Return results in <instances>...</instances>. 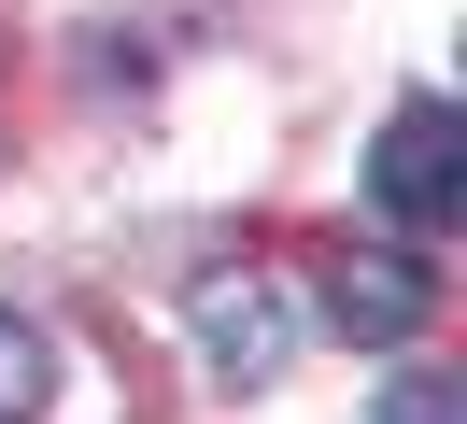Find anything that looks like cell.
I'll return each instance as SVG.
<instances>
[{
  "instance_id": "obj_5",
  "label": "cell",
  "mask_w": 467,
  "mask_h": 424,
  "mask_svg": "<svg viewBox=\"0 0 467 424\" xmlns=\"http://www.w3.org/2000/svg\"><path fill=\"white\" fill-rule=\"evenodd\" d=\"M382 424H467V410H453L439 367H397V382H382Z\"/></svg>"
},
{
  "instance_id": "obj_3",
  "label": "cell",
  "mask_w": 467,
  "mask_h": 424,
  "mask_svg": "<svg viewBox=\"0 0 467 424\" xmlns=\"http://www.w3.org/2000/svg\"><path fill=\"white\" fill-rule=\"evenodd\" d=\"M326 311H340V339H410L439 311V269L425 254H340V297Z\"/></svg>"
},
{
  "instance_id": "obj_4",
  "label": "cell",
  "mask_w": 467,
  "mask_h": 424,
  "mask_svg": "<svg viewBox=\"0 0 467 424\" xmlns=\"http://www.w3.org/2000/svg\"><path fill=\"white\" fill-rule=\"evenodd\" d=\"M43 396H57V339L29 311H0V424H43Z\"/></svg>"
},
{
  "instance_id": "obj_2",
  "label": "cell",
  "mask_w": 467,
  "mask_h": 424,
  "mask_svg": "<svg viewBox=\"0 0 467 424\" xmlns=\"http://www.w3.org/2000/svg\"><path fill=\"white\" fill-rule=\"evenodd\" d=\"M199 354H213V382H227V396L284 382V354H297L284 283H269V269H213V283H199Z\"/></svg>"
},
{
  "instance_id": "obj_1",
  "label": "cell",
  "mask_w": 467,
  "mask_h": 424,
  "mask_svg": "<svg viewBox=\"0 0 467 424\" xmlns=\"http://www.w3.org/2000/svg\"><path fill=\"white\" fill-rule=\"evenodd\" d=\"M368 184H382V212H397L410 241H439V226H453V198H467V141H453V99H397V128H382Z\"/></svg>"
}]
</instances>
